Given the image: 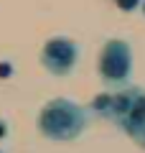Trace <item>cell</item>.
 Here are the masks:
<instances>
[{
    "mask_svg": "<svg viewBox=\"0 0 145 153\" xmlns=\"http://www.w3.org/2000/svg\"><path fill=\"white\" fill-rule=\"evenodd\" d=\"M38 128L51 140H71L79 138L87 128V110L74 105L71 100L56 97L41 110L38 115Z\"/></svg>",
    "mask_w": 145,
    "mask_h": 153,
    "instance_id": "obj_1",
    "label": "cell"
},
{
    "mask_svg": "<svg viewBox=\"0 0 145 153\" xmlns=\"http://www.w3.org/2000/svg\"><path fill=\"white\" fill-rule=\"evenodd\" d=\"M132 71V49L122 38L107 41L99 54V76L107 84H125Z\"/></svg>",
    "mask_w": 145,
    "mask_h": 153,
    "instance_id": "obj_2",
    "label": "cell"
},
{
    "mask_svg": "<svg viewBox=\"0 0 145 153\" xmlns=\"http://www.w3.org/2000/svg\"><path fill=\"white\" fill-rule=\"evenodd\" d=\"M79 61V46L69 38H48L41 51V64L54 76H66Z\"/></svg>",
    "mask_w": 145,
    "mask_h": 153,
    "instance_id": "obj_3",
    "label": "cell"
},
{
    "mask_svg": "<svg viewBox=\"0 0 145 153\" xmlns=\"http://www.w3.org/2000/svg\"><path fill=\"white\" fill-rule=\"evenodd\" d=\"M120 125H122L130 135H135V138H140L145 133V92H143V89L138 92V97H135V102H132V107H130L127 117H125Z\"/></svg>",
    "mask_w": 145,
    "mask_h": 153,
    "instance_id": "obj_4",
    "label": "cell"
},
{
    "mask_svg": "<svg viewBox=\"0 0 145 153\" xmlns=\"http://www.w3.org/2000/svg\"><path fill=\"white\" fill-rule=\"evenodd\" d=\"M138 92H140V89L132 87V89H125V92L112 94V97H109L107 117H115V120L122 123L125 117H127V112H130V107H132V102H135V97H138Z\"/></svg>",
    "mask_w": 145,
    "mask_h": 153,
    "instance_id": "obj_5",
    "label": "cell"
},
{
    "mask_svg": "<svg viewBox=\"0 0 145 153\" xmlns=\"http://www.w3.org/2000/svg\"><path fill=\"white\" fill-rule=\"evenodd\" d=\"M109 97H112V94H97V97L92 100V110L107 115V110H109Z\"/></svg>",
    "mask_w": 145,
    "mask_h": 153,
    "instance_id": "obj_6",
    "label": "cell"
},
{
    "mask_svg": "<svg viewBox=\"0 0 145 153\" xmlns=\"http://www.w3.org/2000/svg\"><path fill=\"white\" fill-rule=\"evenodd\" d=\"M140 3H143V0H115V5L122 8V10H135Z\"/></svg>",
    "mask_w": 145,
    "mask_h": 153,
    "instance_id": "obj_7",
    "label": "cell"
},
{
    "mask_svg": "<svg viewBox=\"0 0 145 153\" xmlns=\"http://www.w3.org/2000/svg\"><path fill=\"white\" fill-rule=\"evenodd\" d=\"M10 71H13V66H10V64H0V79L10 76Z\"/></svg>",
    "mask_w": 145,
    "mask_h": 153,
    "instance_id": "obj_8",
    "label": "cell"
},
{
    "mask_svg": "<svg viewBox=\"0 0 145 153\" xmlns=\"http://www.w3.org/2000/svg\"><path fill=\"white\" fill-rule=\"evenodd\" d=\"M140 143H143V146H145V133H143V135H140Z\"/></svg>",
    "mask_w": 145,
    "mask_h": 153,
    "instance_id": "obj_9",
    "label": "cell"
},
{
    "mask_svg": "<svg viewBox=\"0 0 145 153\" xmlns=\"http://www.w3.org/2000/svg\"><path fill=\"white\" fill-rule=\"evenodd\" d=\"M143 13H145V0H143Z\"/></svg>",
    "mask_w": 145,
    "mask_h": 153,
    "instance_id": "obj_10",
    "label": "cell"
}]
</instances>
